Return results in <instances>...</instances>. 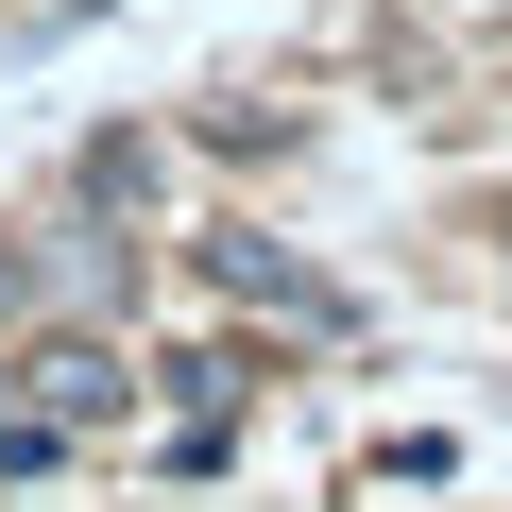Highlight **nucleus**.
Here are the masks:
<instances>
[{
	"instance_id": "nucleus-1",
	"label": "nucleus",
	"mask_w": 512,
	"mask_h": 512,
	"mask_svg": "<svg viewBox=\"0 0 512 512\" xmlns=\"http://www.w3.org/2000/svg\"><path fill=\"white\" fill-rule=\"evenodd\" d=\"M205 274H222V291H256V308H325V291L291 274V256H274V239H205Z\"/></svg>"
},
{
	"instance_id": "nucleus-2",
	"label": "nucleus",
	"mask_w": 512,
	"mask_h": 512,
	"mask_svg": "<svg viewBox=\"0 0 512 512\" xmlns=\"http://www.w3.org/2000/svg\"><path fill=\"white\" fill-rule=\"evenodd\" d=\"M103 393H120V376H103V359H86V342H52V359H35V410H52V427H86V410H103Z\"/></svg>"
}]
</instances>
